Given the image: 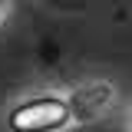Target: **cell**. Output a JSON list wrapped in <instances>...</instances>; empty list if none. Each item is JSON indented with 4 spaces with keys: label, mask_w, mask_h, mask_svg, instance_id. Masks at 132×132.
<instances>
[{
    "label": "cell",
    "mask_w": 132,
    "mask_h": 132,
    "mask_svg": "<svg viewBox=\"0 0 132 132\" xmlns=\"http://www.w3.org/2000/svg\"><path fill=\"white\" fill-rule=\"evenodd\" d=\"M69 99L63 96H30L7 112L10 132H56L69 122Z\"/></svg>",
    "instance_id": "obj_1"
},
{
    "label": "cell",
    "mask_w": 132,
    "mask_h": 132,
    "mask_svg": "<svg viewBox=\"0 0 132 132\" xmlns=\"http://www.w3.org/2000/svg\"><path fill=\"white\" fill-rule=\"evenodd\" d=\"M3 16H7V0H0V23H3Z\"/></svg>",
    "instance_id": "obj_2"
}]
</instances>
